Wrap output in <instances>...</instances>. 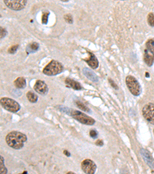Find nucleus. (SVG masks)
Segmentation results:
<instances>
[{"instance_id":"f257e3e1","label":"nucleus","mask_w":154,"mask_h":174,"mask_svg":"<svg viewBox=\"0 0 154 174\" xmlns=\"http://www.w3.org/2000/svg\"><path fill=\"white\" fill-rule=\"evenodd\" d=\"M6 141L7 145L14 149H20L24 146L27 141V136L20 131H11L6 135Z\"/></svg>"},{"instance_id":"f03ea898","label":"nucleus","mask_w":154,"mask_h":174,"mask_svg":"<svg viewBox=\"0 0 154 174\" xmlns=\"http://www.w3.org/2000/svg\"><path fill=\"white\" fill-rule=\"evenodd\" d=\"M63 70V66L57 60H52L43 69V73L47 76H56Z\"/></svg>"},{"instance_id":"7ed1b4c3","label":"nucleus","mask_w":154,"mask_h":174,"mask_svg":"<svg viewBox=\"0 0 154 174\" xmlns=\"http://www.w3.org/2000/svg\"><path fill=\"white\" fill-rule=\"evenodd\" d=\"M69 115L73 117L74 119L77 120L78 122L80 123L83 124V125H86V126H92L94 125L96 121L92 118L88 116L87 115L84 114L83 112H79L77 110H74V109H71Z\"/></svg>"},{"instance_id":"20e7f679","label":"nucleus","mask_w":154,"mask_h":174,"mask_svg":"<svg viewBox=\"0 0 154 174\" xmlns=\"http://www.w3.org/2000/svg\"><path fill=\"white\" fill-rule=\"evenodd\" d=\"M144 61L149 67L154 63V39H150L146 43L144 50Z\"/></svg>"},{"instance_id":"39448f33","label":"nucleus","mask_w":154,"mask_h":174,"mask_svg":"<svg viewBox=\"0 0 154 174\" xmlns=\"http://www.w3.org/2000/svg\"><path fill=\"white\" fill-rule=\"evenodd\" d=\"M0 103L4 109L7 110L8 112H12V113L19 112L20 109V105L19 103L9 98H2Z\"/></svg>"},{"instance_id":"423d86ee","label":"nucleus","mask_w":154,"mask_h":174,"mask_svg":"<svg viewBox=\"0 0 154 174\" xmlns=\"http://www.w3.org/2000/svg\"><path fill=\"white\" fill-rule=\"evenodd\" d=\"M126 84L127 87H128L132 95H133L134 96H139L140 95V85L134 77L130 75L127 76L126 78Z\"/></svg>"},{"instance_id":"0eeeda50","label":"nucleus","mask_w":154,"mask_h":174,"mask_svg":"<svg viewBox=\"0 0 154 174\" xmlns=\"http://www.w3.org/2000/svg\"><path fill=\"white\" fill-rule=\"evenodd\" d=\"M142 113L145 119L150 124L154 125V104L149 103L142 108Z\"/></svg>"},{"instance_id":"6e6552de","label":"nucleus","mask_w":154,"mask_h":174,"mask_svg":"<svg viewBox=\"0 0 154 174\" xmlns=\"http://www.w3.org/2000/svg\"><path fill=\"white\" fill-rule=\"evenodd\" d=\"M26 2V0H4V2L8 8L15 11H19L24 9Z\"/></svg>"},{"instance_id":"1a4fd4ad","label":"nucleus","mask_w":154,"mask_h":174,"mask_svg":"<svg viewBox=\"0 0 154 174\" xmlns=\"http://www.w3.org/2000/svg\"><path fill=\"white\" fill-rule=\"evenodd\" d=\"M82 170L85 173L93 174L96 170V165L94 162L91 159H85L83 161L82 164Z\"/></svg>"},{"instance_id":"9d476101","label":"nucleus","mask_w":154,"mask_h":174,"mask_svg":"<svg viewBox=\"0 0 154 174\" xmlns=\"http://www.w3.org/2000/svg\"><path fill=\"white\" fill-rule=\"evenodd\" d=\"M34 89L37 93H38V94H40L42 95H46L49 91L47 84L45 83L44 81H41V80L36 81V84L34 85Z\"/></svg>"},{"instance_id":"9b49d317","label":"nucleus","mask_w":154,"mask_h":174,"mask_svg":"<svg viewBox=\"0 0 154 174\" xmlns=\"http://www.w3.org/2000/svg\"><path fill=\"white\" fill-rule=\"evenodd\" d=\"M140 154L142 155V158L145 160V162L152 168H154V159H153V157L151 156L150 153H149L148 151L144 149H140Z\"/></svg>"},{"instance_id":"f8f14e48","label":"nucleus","mask_w":154,"mask_h":174,"mask_svg":"<svg viewBox=\"0 0 154 174\" xmlns=\"http://www.w3.org/2000/svg\"><path fill=\"white\" fill-rule=\"evenodd\" d=\"M89 59H86L85 61L86 62L91 68H93V69H96V68H98V60H97V58L96 57V56L92 53L89 52Z\"/></svg>"},{"instance_id":"ddd939ff","label":"nucleus","mask_w":154,"mask_h":174,"mask_svg":"<svg viewBox=\"0 0 154 174\" xmlns=\"http://www.w3.org/2000/svg\"><path fill=\"white\" fill-rule=\"evenodd\" d=\"M65 84L67 85V87H72V88L75 89V90H82L83 89V87H82V85L79 83V82H77V81H74L73 79H70V78H66L65 81Z\"/></svg>"},{"instance_id":"4468645a","label":"nucleus","mask_w":154,"mask_h":174,"mask_svg":"<svg viewBox=\"0 0 154 174\" xmlns=\"http://www.w3.org/2000/svg\"><path fill=\"white\" fill-rule=\"evenodd\" d=\"M83 72L84 73V75L90 81H92V82H98V77L95 74V73L92 70H89V68H84Z\"/></svg>"},{"instance_id":"2eb2a0df","label":"nucleus","mask_w":154,"mask_h":174,"mask_svg":"<svg viewBox=\"0 0 154 174\" xmlns=\"http://www.w3.org/2000/svg\"><path fill=\"white\" fill-rule=\"evenodd\" d=\"M14 84L15 85V87L17 88H25V86H26V81H25V79L24 77H19L14 81Z\"/></svg>"},{"instance_id":"dca6fc26","label":"nucleus","mask_w":154,"mask_h":174,"mask_svg":"<svg viewBox=\"0 0 154 174\" xmlns=\"http://www.w3.org/2000/svg\"><path fill=\"white\" fill-rule=\"evenodd\" d=\"M38 48H39V45H38V43H31L27 46L26 52L27 54H32V53L36 52L37 50H38Z\"/></svg>"},{"instance_id":"f3484780","label":"nucleus","mask_w":154,"mask_h":174,"mask_svg":"<svg viewBox=\"0 0 154 174\" xmlns=\"http://www.w3.org/2000/svg\"><path fill=\"white\" fill-rule=\"evenodd\" d=\"M26 97L28 100L30 101L31 103H36L38 101V96H37L35 93L32 92V91H29L26 94Z\"/></svg>"},{"instance_id":"a211bd4d","label":"nucleus","mask_w":154,"mask_h":174,"mask_svg":"<svg viewBox=\"0 0 154 174\" xmlns=\"http://www.w3.org/2000/svg\"><path fill=\"white\" fill-rule=\"evenodd\" d=\"M76 105L78 106V108H79L81 109V110H83V112H90V109L88 108L87 106H86L83 103H82L81 101H76Z\"/></svg>"},{"instance_id":"6ab92c4d","label":"nucleus","mask_w":154,"mask_h":174,"mask_svg":"<svg viewBox=\"0 0 154 174\" xmlns=\"http://www.w3.org/2000/svg\"><path fill=\"white\" fill-rule=\"evenodd\" d=\"M147 22L150 26H154V14L153 12L149 13L147 16Z\"/></svg>"},{"instance_id":"aec40b11","label":"nucleus","mask_w":154,"mask_h":174,"mask_svg":"<svg viewBox=\"0 0 154 174\" xmlns=\"http://www.w3.org/2000/svg\"><path fill=\"white\" fill-rule=\"evenodd\" d=\"M49 15V12H45L44 13H43L42 19V22L43 24H47V23H48Z\"/></svg>"},{"instance_id":"412c9836","label":"nucleus","mask_w":154,"mask_h":174,"mask_svg":"<svg viewBox=\"0 0 154 174\" xmlns=\"http://www.w3.org/2000/svg\"><path fill=\"white\" fill-rule=\"evenodd\" d=\"M18 48H19V45H15V46H12V47H10L9 49V50H8V52L9 53V54H15L16 51H17Z\"/></svg>"},{"instance_id":"4be33fe9","label":"nucleus","mask_w":154,"mask_h":174,"mask_svg":"<svg viewBox=\"0 0 154 174\" xmlns=\"http://www.w3.org/2000/svg\"><path fill=\"white\" fill-rule=\"evenodd\" d=\"M64 19H65V20L67 22V23H73V17H72L70 15H69V14L64 15Z\"/></svg>"},{"instance_id":"5701e85b","label":"nucleus","mask_w":154,"mask_h":174,"mask_svg":"<svg viewBox=\"0 0 154 174\" xmlns=\"http://www.w3.org/2000/svg\"><path fill=\"white\" fill-rule=\"evenodd\" d=\"M89 134H90L91 137L93 138V139H95V138L97 137V135H98V134H97V131H96L95 129L91 130L90 132H89Z\"/></svg>"},{"instance_id":"b1692460","label":"nucleus","mask_w":154,"mask_h":174,"mask_svg":"<svg viewBox=\"0 0 154 174\" xmlns=\"http://www.w3.org/2000/svg\"><path fill=\"white\" fill-rule=\"evenodd\" d=\"M6 29L1 28V38H3V37H5V36H6Z\"/></svg>"},{"instance_id":"393cba45","label":"nucleus","mask_w":154,"mask_h":174,"mask_svg":"<svg viewBox=\"0 0 154 174\" xmlns=\"http://www.w3.org/2000/svg\"><path fill=\"white\" fill-rule=\"evenodd\" d=\"M109 81H110V84H112V86H113V87H115L116 89H118V87H117V85L115 83H113V81H112L111 79H109Z\"/></svg>"},{"instance_id":"a878e982","label":"nucleus","mask_w":154,"mask_h":174,"mask_svg":"<svg viewBox=\"0 0 154 174\" xmlns=\"http://www.w3.org/2000/svg\"><path fill=\"white\" fill-rule=\"evenodd\" d=\"M96 144L97 145H100V146H102V145H103V142H102V141H101V140H98V141L96 142Z\"/></svg>"},{"instance_id":"bb28decb","label":"nucleus","mask_w":154,"mask_h":174,"mask_svg":"<svg viewBox=\"0 0 154 174\" xmlns=\"http://www.w3.org/2000/svg\"><path fill=\"white\" fill-rule=\"evenodd\" d=\"M61 1H62V2H68L69 0H61Z\"/></svg>"},{"instance_id":"cd10ccee","label":"nucleus","mask_w":154,"mask_h":174,"mask_svg":"<svg viewBox=\"0 0 154 174\" xmlns=\"http://www.w3.org/2000/svg\"><path fill=\"white\" fill-rule=\"evenodd\" d=\"M153 132H154V131H153Z\"/></svg>"}]
</instances>
